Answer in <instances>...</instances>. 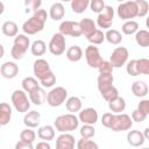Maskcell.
<instances>
[{
  "label": "cell",
  "instance_id": "obj_1",
  "mask_svg": "<svg viewBox=\"0 0 149 149\" xmlns=\"http://www.w3.org/2000/svg\"><path fill=\"white\" fill-rule=\"evenodd\" d=\"M48 19V13L45 9H38L34 13V15L23 22L22 30L26 35H35L43 30L44 24Z\"/></svg>",
  "mask_w": 149,
  "mask_h": 149
},
{
  "label": "cell",
  "instance_id": "obj_2",
  "mask_svg": "<svg viewBox=\"0 0 149 149\" xmlns=\"http://www.w3.org/2000/svg\"><path fill=\"white\" fill-rule=\"evenodd\" d=\"M78 126H79V119H78V116H76L72 113L59 115L54 121L55 129L57 132H59L61 134L72 132L74 129H77Z\"/></svg>",
  "mask_w": 149,
  "mask_h": 149
},
{
  "label": "cell",
  "instance_id": "obj_3",
  "mask_svg": "<svg viewBox=\"0 0 149 149\" xmlns=\"http://www.w3.org/2000/svg\"><path fill=\"white\" fill-rule=\"evenodd\" d=\"M30 45V40L26 34H19L14 38L13 47L10 49V56L14 59H22Z\"/></svg>",
  "mask_w": 149,
  "mask_h": 149
},
{
  "label": "cell",
  "instance_id": "obj_4",
  "mask_svg": "<svg viewBox=\"0 0 149 149\" xmlns=\"http://www.w3.org/2000/svg\"><path fill=\"white\" fill-rule=\"evenodd\" d=\"M14 108L19 113H28L30 108V100L23 90H15L10 97Z\"/></svg>",
  "mask_w": 149,
  "mask_h": 149
},
{
  "label": "cell",
  "instance_id": "obj_5",
  "mask_svg": "<svg viewBox=\"0 0 149 149\" xmlns=\"http://www.w3.org/2000/svg\"><path fill=\"white\" fill-rule=\"evenodd\" d=\"M116 14L121 20H125V21H130L132 19L136 17L137 16V5H136L135 0L121 2L118 6Z\"/></svg>",
  "mask_w": 149,
  "mask_h": 149
},
{
  "label": "cell",
  "instance_id": "obj_6",
  "mask_svg": "<svg viewBox=\"0 0 149 149\" xmlns=\"http://www.w3.org/2000/svg\"><path fill=\"white\" fill-rule=\"evenodd\" d=\"M66 100H68V91L62 86L54 87L50 92H48L47 102L51 107H58L63 105V102H65Z\"/></svg>",
  "mask_w": 149,
  "mask_h": 149
},
{
  "label": "cell",
  "instance_id": "obj_7",
  "mask_svg": "<svg viewBox=\"0 0 149 149\" xmlns=\"http://www.w3.org/2000/svg\"><path fill=\"white\" fill-rule=\"evenodd\" d=\"M85 59H86V63L90 68H93V69H98L100 66V64L104 62L101 55H100V51L98 49V47L95 45H92L90 44L88 47H86L85 49Z\"/></svg>",
  "mask_w": 149,
  "mask_h": 149
},
{
  "label": "cell",
  "instance_id": "obj_8",
  "mask_svg": "<svg viewBox=\"0 0 149 149\" xmlns=\"http://www.w3.org/2000/svg\"><path fill=\"white\" fill-rule=\"evenodd\" d=\"M65 44H66V40L65 36L63 34H61L59 31L54 34L50 42H49V51L54 55V56H59L62 54H64L65 51Z\"/></svg>",
  "mask_w": 149,
  "mask_h": 149
},
{
  "label": "cell",
  "instance_id": "obj_9",
  "mask_svg": "<svg viewBox=\"0 0 149 149\" xmlns=\"http://www.w3.org/2000/svg\"><path fill=\"white\" fill-rule=\"evenodd\" d=\"M128 56H129V52H128L127 48L116 47L109 56V62H111V64L113 65L114 69L115 68H121L127 63Z\"/></svg>",
  "mask_w": 149,
  "mask_h": 149
},
{
  "label": "cell",
  "instance_id": "obj_10",
  "mask_svg": "<svg viewBox=\"0 0 149 149\" xmlns=\"http://www.w3.org/2000/svg\"><path fill=\"white\" fill-rule=\"evenodd\" d=\"M59 33L63 34L64 36H72V37H79L80 35H83V31H81V28H80V24L79 22H76V21H63L59 27Z\"/></svg>",
  "mask_w": 149,
  "mask_h": 149
},
{
  "label": "cell",
  "instance_id": "obj_11",
  "mask_svg": "<svg viewBox=\"0 0 149 149\" xmlns=\"http://www.w3.org/2000/svg\"><path fill=\"white\" fill-rule=\"evenodd\" d=\"M133 126V120L128 114L121 113V114H115L114 115V121L111 127L113 132H123V130H129Z\"/></svg>",
  "mask_w": 149,
  "mask_h": 149
},
{
  "label": "cell",
  "instance_id": "obj_12",
  "mask_svg": "<svg viewBox=\"0 0 149 149\" xmlns=\"http://www.w3.org/2000/svg\"><path fill=\"white\" fill-rule=\"evenodd\" d=\"M113 19H114V9L112 6H108L106 5L104 10L98 14V17H97V24L102 28V29H107L111 28L112 23H113Z\"/></svg>",
  "mask_w": 149,
  "mask_h": 149
},
{
  "label": "cell",
  "instance_id": "obj_13",
  "mask_svg": "<svg viewBox=\"0 0 149 149\" xmlns=\"http://www.w3.org/2000/svg\"><path fill=\"white\" fill-rule=\"evenodd\" d=\"M78 119L80 122H83V125H94L98 121V112L97 109L92 108V107H87L84 108L79 112Z\"/></svg>",
  "mask_w": 149,
  "mask_h": 149
},
{
  "label": "cell",
  "instance_id": "obj_14",
  "mask_svg": "<svg viewBox=\"0 0 149 149\" xmlns=\"http://www.w3.org/2000/svg\"><path fill=\"white\" fill-rule=\"evenodd\" d=\"M51 71L50 69V65L48 63V61L43 59V58H37L35 62H34V65H33V72L35 74V77L40 80L43 76H45L47 73H49Z\"/></svg>",
  "mask_w": 149,
  "mask_h": 149
},
{
  "label": "cell",
  "instance_id": "obj_15",
  "mask_svg": "<svg viewBox=\"0 0 149 149\" xmlns=\"http://www.w3.org/2000/svg\"><path fill=\"white\" fill-rule=\"evenodd\" d=\"M0 73L6 79H13L19 73V66L14 62H9V61L8 62H5L0 66Z\"/></svg>",
  "mask_w": 149,
  "mask_h": 149
},
{
  "label": "cell",
  "instance_id": "obj_16",
  "mask_svg": "<svg viewBox=\"0 0 149 149\" xmlns=\"http://www.w3.org/2000/svg\"><path fill=\"white\" fill-rule=\"evenodd\" d=\"M56 149H74V136L63 133L56 139Z\"/></svg>",
  "mask_w": 149,
  "mask_h": 149
},
{
  "label": "cell",
  "instance_id": "obj_17",
  "mask_svg": "<svg viewBox=\"0 0 149 149\" xmlns=\"http://www.w3.org/2000/svg\"><path fill=\"white\" fill-rule=\"evenodd\" d=\"M144 141H146V139H144L143 133L137 129L129 130L127 133V142L132 147H140L144 143Z\"/></svg>",
  "mask_w": 149,
  "mask_h": 149
},
{
  "label": "cell",
  "instance_id": "obj_18",
  "mask_svg": "<svg viewBox=\"0 0 149 149\" xmlns=\"http://www.w3.org/2000/svg\"><path fill=\"white\" fill-rule=\"evenodd\" d=\"M41 122V114L37 111H29L23 116V123L27 128H35Z\"/></svg>",
  "mask_w": 149,
  "mask_h": 149
},
{
  "label": "cell",
  "instance_id": "obj_19",
  "mask_svg": "<svg viewBox=\"0 0 149 149\" xmlns=\"http://www.w3.org/2000/svg\"><path fill=\"white\" fill-rule=\"evenodd\" d=\"M130 90H132V93L137 98H143L149 92V87L143 80H135L132 84Z\"/></svg>",
  "mask_w": 149,
  "mask_h": 149
},
{
  "label": "cell",
  "instance_id": "obj_20",
  "mask_svg": "<svg viewBox=\"0 0 149 149\" xmlns=\"http://www.w3.org/2000/svg\"><path fill=\"white\" fill-rule=\"evenodd\" d=\"M47 93L44 91L43 87H37L35 88L34 91H31L30 93H28V97H29V100L30 102H33L34 105H42L45 100H47Z\"/></svg>",
  "mask_w": 149,
  "mask_h": 149
},
{
  "label": "cell",
  "instance_id": "obj_21",
  "mask_svg": "<svg viewBox=\"0 0 149 149\" xmlns=\"http://www.w3.org/2000/svg\"><path fill=\"white\" fill-rule=\"evenodd\" d=\"M113 81H114L113 74H99L98 79H97V85H98L99 92L101 93L102 91L112 87L113 86Z\"/></svg>",
  "mask_w": 149,
  "mask_h": 149
},
{
  "label": "cell",
  "instance_id": "obj_22",
  "mask_svg": "<svg viewBox=\"0 0 149 149\" xmlns=\"http://www.w3.org/2000/svg\"><path fill=\"white\" fill-rule=\"evenodd\" d=\"M65 15V9H64V6L62 2H55L51 5L50 9H49V16L55 20V21H58V20H62Z\"/></svg>",
  "mask_w": 149,
  "mask_h": 149
},
{
  "label": "cell",
  "instance_id": "obj_23",
  "mask_svg": "<svg viewBox=\"0 0 149 149\" xmlns=\"http://www.w3.org/2000/svg\"><path fill=\"white\" fill-rule=\"evenodd\" d=\"M1 31H2V34L3 35H6V36H8V37H16L19 34H17V31H19V27H17V24L14 22V21H5L3 23H2V26H1Z\"/></svg>",
  "mask_w": 149,
  "mask_h": 149
},
{
  "label": "cell",
  "instance_id": "obj_24",
  "mask_svg": "<svg viewBox=\"0 0 149 149\" xmlns=\"http://www.w3.org/2000/svg\"><path fill=\"white\" fill-rule=\"evenodd\" d=\"M12 119V107L7 102L0 104V125L6 126Z\"/></svg>",
  "mask_w": 149,
  "mask_h": 149
},
{
  "label": "cell",
  "instance_id": "obj_25",
  "mask_svg": "<svg viewBox=\"0 0 149 149\" xmlns=\"http://www.w3.org/2000/svg\"><path fill=\"white\" fill-rule=\"evenodd\" d=\"M37 136H38L41 140L49 142V141L54 140V137H55V128H54L52 126H50V125L42 126V127H40L38 130H37Z\"/></svg>",
  "mask_w": 149,
  "mask_h": 149
},
{
  "label": "cell",
  "instance_id": "obj_26",
  "mask_svg": "<svg viewBox=\"0 0 149 149\" xmlns=\"http://www.w3.org/2000/svg\"><path fill=\"white\" fill-rule=\"evenodd\" d=\"M80 28H81V31L83 34L85 35V37H87L88 35H91L93 31L97 30V27H95V22L90 19V17H85V19H81L80 22Z\"/></svg>",
  "mask_w": 149,
  "mask_h": 149
},
{
  "label": "cell",
  "instance_id": "obj_27",
  "mask_svg": "<svg viewBox=\"0 0 149 149\" xmlns=\"http://www.w3.org/2000/svg\"><path fill=\"white\" fill-rule=\"evenodd\" d=\"M81 106H83L81 100H80L78 97H74V95L68 98V100L65 101V107H66V109H68L70 113H72V114H74L76 112H80V111H81Z\"/></svg>",
  "mask_w": 149,
  "mask_h": 149
},
{
  "label": "cell",
  "instance_id": "obj_28",
  "mask_svg": "<svg viewBox=\"0 0 149 149\" xmlns=\"http://www.w3.org/2000/svg\"><path fill=\"white\" fill-rule=\"evenodd\" d=\"M65 56L70 62H79L83 57V50L79 45H71L66 50Z\"/></svg>",
  "mask_w": 149,
  "mask_h": 149
},
{
  "label": "cell",
  "instance_id": "obj_29",
  "mask_svg": "<svg viewBox=\"0 0 149 149\" xmlns=\"http://www.w3.org/2000/svg\"><path fill=\"white\" fill-rule=\"evenodd\" d=\"M108 108L114 114H121L126 108V100L122 97H118L115 100L108 102Z\"/></svg>",
  "mask_w": 149,
  "mask_h": 149
},
{
  "label": "cell",
  "instance_id": "obj_30",
  "mask_svg": "<svg viewBox=\"0 0 149 149\" xmlns=\"http://www.w3.org/2000/svg\"><path fill=\"white\" fill-rule=\"evenodd\" d=\"M21 85H22V90L27 93H30L31 91H34L35 88L40 87V81L37 80V78H34V77H26L22 79L21 81Z\"/></svg>",
  "mask_w": 149,
  "mask_h": 149
},
{
  "label": "cell",
  "instance_id": "obj_31",
  "mask_svg": "<svg viewBox=\"0 0 149 149\" xmlns=\"http://www.w3.org/2000/svg\"><path fill=\"white\" fill-rule=\"evenodd\" d=\"M105 37H106V41L113 45H116V44L121 43V41H122V35L116 29H108L105 33Z\"/></svg>",
  "mask_w": 149,
  "mask_h": 149
},
{
  "label": "cell",
  "instance_id": "obj_32",
  "mask_svg": "<svg viewBox=\"0 0 149 149\" xmlns=\"http://www.w3.org/2000/svg\"><path fill=\"white\" fill-rule=\"evenodd\" d=\"M30 51L34 56H42L45 54L47 51V44L44 41L42 40H36L31 43V47H30Z\"/></svg>",
  "mask_w": 149,
  "mask_h": 149
},
{
  "label": "cell",
  "instance_id": "obj_33",
  "mask_svg": "<svg viewBox=\"0 0 149 149\" xmlns=\"http://www.w3.org/2000/svg\"><path fill=\"white\" fill-rule=\"evenodd\" d=\"M135 41L137 45L141 48H148L149 47V31L141 29L135 34Z\"/></svg>",
  "mask_w": 149,
  "mask_h": 149
},
{
  "label": "cell",
  "instance_id": "obj_34",
  "mask_svg": "<svg viewBox=\"0 0 149 149\" xmlns=\"http://www.w3.org/2000/svg\"><path fill=\"white\" fill-rule=\"evenodd\" d=\"M70 5H71V9L73 13L80 14L87 9V7L90 6V1L88 0H72Z\"/></svg>",
  "mask_w": 149,
  "mask_h": 149
},
{
  "label": "cell",
  "instance_id": "obj_35",
  "mask_svg": "<svg viewBox=\"0 0 149 149\" xmlns=\"http://www.w3.org/2000/svg\"><path fill=\"white\" fill-rule=\"evenodd\" d=\"M86 40H87L92 45H99V44H101V43L106 40V37H105V34L102 33V30L97 29V30L93 31L91 35H88V36L86 37Z\"/></svg>",
  "mask_w": 149,
  "mask_h": 149
},
{
  "label": "cell",
  "instance_id": "obj_36",
  "mask_svg": "<svg viewBox=\"0 0 149 149\" xmlns=\"http://www.w3.org/2000/svg\"><path fill=\"white\" fill-rule=\"evenodd\" d=\"M121 30L125 35H133V34H136L139 31V23L134 20H130V21H126L122 27H121Z\"/></svg>",
  "mask_w": 149,
  "mask_h": 149
},
{
  "label": "cell",
  "instance_id": "obj_37",
  "mask_svg": "<svg viewBox=\"0 0 149 149\" xmlns=\"http://www.w3.org/2000/svg\"><path fill=\"white\" fill-rule=\"evenodd\" d=\"M100 94H101V97H102L107 102H111V101L115 100L118 97H120V95H119V91H118V88L114 87V86H112V87H109V88L102 91Z\"/></svg>",
  "mask_w": 149,
  "mask_h": 149
},
{
  "label": "cell",
  "instance_id": "obj_38",
  "mask_svg": "<svg viewBox=\"0 0 149 149\" xmlns=\"http://www.w3.org/2000/svg\"><path fill=\"white\" fill-rule=\"evenodd\" d=\"M36 139V133L31 130V128H26L20 133V140L27 143H33Z\"/></svg>",
  "mask_w": 149,
  "mask_h": 149
},
{
  "label": "cell",
  "instance_id": "obj_39",
  "mask_svg": "<svg viewBox=\"0 0 149 149\" xmlns=\"http://www.w3.org/2000/svg\"><path fill=\"white\" fill-rule=\"evenodd\" d=\"M77 149H99V147L93 140L81 137L77 142Z\"/></svg>",
  "mask_w": 149,
  "mask_h": 149
},
{
  "label": "cell",
  "instance_id": "obj_40",
  "mask_svg": "<svg viewBox=\"0 0 149 149\" xmlns=\"http://www.w3.org/2000/svg\"><path fill=\"white\" fill-rule=\"evenodd\" d=\"M38 81H40V84H41L43 87H51V86H54V84L56 83V76L54 74L52 71H50L49 73H47L45 76H43Z\"/></svg>",
  "mask_w": 149,
  "mask_h": 149
},
{
  "label": "cell",
  "instance_id": "obj_41",
  "mask_svg": "<svg viewBox=\"0 0 149 149\" xmlns=\"http://www.w3.org/2000/svg\"><path fill=\"white\" fill-rule=\"evenodd\" d=\"M79 133L83 139H92L95 135V129L92 125H83L80 127Z\"/></svg>",
  "mask_w": 149,
  "mask_h": 149
},
{
  "label": "cell",
  "instance_id": "obj_42",
  "mask_svg": "<svg viewBox=\"0 0 149 149\" xmlns=\"http://www.w3.org/2000/svg\"><path fill=\"white\" fill-rule=\"evenodd\" d=\"M135 2L137 5V16L139 17L146 16L149 12V3L144 0H135Z\"/></svg>",
  "mask_w": 149,
  "mask_h": 149
},
{
  "label": "cell",
  "instance_id": "obj_43",
  "mask_svg": "<svg viewBox=\"0 0 149 149\" xmlns=\"http://www.w3.org/2000/svg\"><path fill=\"white\" fill-rule=\"evenodd\" d=\"M137 71H139V74L149 76V59L148 58L137 59Z\"/></svg>",
  "mask_w": 149,
  "mask_h": 149
},
{
  "label": "cell",
  "instance_id": "obj_44",
  "mask_svg": "<svg viewBox=\"0 0 149 149\" xmlns=\"http://www.w3.org/2000/svg\"><path fill=\"white\" fill-rule=\"evenodd\" d=\"M126 71L129 76L132 77H136L139 76V71H137V59H130L127 65H126Z\"/></svg>",
  "mask_w": 149,
  "mask_h": 149
},
{
  "label": "cell",
  "instance_id": "obj_45",
  "mask_svg": "<svg viewBox=\"0 0 149 149\" xmlns=\"http://www.w3.org/2000/svg\"><path fill=\"white\" fill-rule=\"evenodd\" d=\"M113 65L111 64L109 61H104L100 66L98 68V71H99V74H112L113 73Z\"/></svg>",
  "mask_w": 149,
  "mask_h": 149
},
{
  "label": "cell",
  "instance_id": "obj_46",
  "mask_svg": "<svg viewBox=\"0 0 149 149\" xmlns=\"http://www.w3.org/2000/svg\"><path fill=\"white\" fill-rule=\"evenodd\" d=\"M105 6L106 5H105L104 0H92V1H90V8H91V10L94 12V13H98V14H100L104 10Z\"/></svg>",
  "mask_w": 149,
  "mask_h": 149
},
{
  "label": "cell",
  "instance_id": "obj_47",
  "mask_svg": "<svg viewBox=\"0 0 149 149\" xmlns=\"http://www.w3.org/2000/svg\"><path fill=\"white\" fill-rule=\"evenodd\" d=\"M114 115H115V114L112 113V112H108V113L102 114V118H101V123H102V126L111 129V127H112V125H113V121H114Z\"/></svg>",
  "mask_w": 149,
  "mask_h": 149
},
{
  "label": "cell",
  "instance_id": "obj_48",
  "mask_svg": "<svg viewBox=\"0 0 149 149\" xmlns=\"http://www.w3.org/2000/svg\"><path fill=\"white\" fill-rule=\"evenodd\" d=\"M130 118H132V120L134 121V122H142V121H144L146 120V118H147V114H144L143 112H141L140 109H134L133 112H132V115H130Z\"/></svg>",
  "mask_w": 149,
  "mask_h": 149
},
{
  "label": "cell",
  "instance_id": "obj_49",
  "mask_svg": "<svg viewBox=\"0 0 149 149\" xmlns=\"http://www.w3.org/2000/svg\"><path fill=\"white\" fill-rule=\"evenodd\" d=\"M24 5L28 7V9H30V10H33V12L35 13L36 10L41 9L40 7H41L42 2H41L40 0H27V1L24 2Z\"/></svg>",
  "mask_w": 149,
  "mask_h": 149
},
{
  "label": "cell",
  "instance_id": "obj_50",
  "mask_svg": "<svg viewBox=\"0 0 149 149\" xmlns=\"http://www.w3.org/2000/svg\"><path fill=\"white\" fill-rule=\"evenodd\" d=\"M137 109H140L141 112H143L144 114L149 115V99H143L139 102L137 105Z\"/></svg>",
  "mask_w": 149,
  "mask_h": 149
},
{
  "label": "cell",
  "instance_id": "obj_51",
  "mask_svg": "<svg viewBox=\"0 0 149 149\" xmlns=\"http://www.w3.org/2000/svg\"><path fill=\"white\" fill-rule=\"evenodd\" d=\"M15 149H35V148L33 147V143H27V142H23L20 140L15 144Z\"/></svg>",
  "mask_w": 149,
  "mask_h": 149
},
{
  "label": "cell",
  "instance_id": "obj_52",
  "mask_svg": "<svg viewBox=\"0 0 149 149\" xmlns=\"http://www.w3.org/2000/svg\"><path fill=\"white\" fill-rule=\"evenodd\" d=\"M35 149H51V146L49 144V142L47 141H41L36 144Z\"/></svg>",
  "mask_w": 149,
  "mask_h": 149
},
{
  "label": "cell",
  "instance_id": "obj_53",
  "mask_svg": "<svg viewBox=\"0 0 149 149\" xmlns=\"http://www.w3.org/2000/svg\"><path fill=\"white\" fill-rule=\"evenodd\" d=\"M143 135H144V139H146V140H149V127H147V128L143 130Z\"/></svg>",
  "mask_w": 149,
  "mask_h": 149
},
{
  "label": "cell",
  "instance_id": "obj_54",
  "mask_svg": "<svg viewBox=\"0 0 149 149\" xmlns=\"http://www.w3.org/2000/svg\"><path fill=\"white\" fill-rule=\"evenodd\" d=\"M146 26H147V28L149 29V15H148V17H147V20H146Z\"/></svg>",
  "mask_w": 149,
  "mask_h": 149
},
{
  "label": "cell",
  "instance_id": "obj_55",
  "mask_svg": "<svg viewBox=\"0 0 149 149\" xmlns=\"http://www.w3.org/2000/svg\"><path fill=\"white\" fill-rule=\"evenodd\" d=\"M0 49H1V55H0V57H3V45H0Z\"/></svg>",
  "mask_w": 149,
  "mask_h": 149
},
{
  "label": "cell",
  "instance_id": "obj_56",
  "mask_svg": "<svg viewBox=\"0 0 149 149\" xmlns=\"http://www.w3.org/2000/svg\"><path fill=\"white\" fill-rule=\"evenodd\" d=\"M142 149H149V148H142Z\"/></svg>",
  "mask_w": 149,
  "mask_h": 149
}]
</instances>
